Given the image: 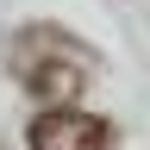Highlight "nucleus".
Wrapping results in <instances>:
<instances>
[{
	"mask_svg": "<svg viewBox=\"0 0 150 150\" xmlns=\"http://www.w3.org/2000/svg\"><path fill=\"white\" fill-rule=\"evenodd\" d=\"M31 150H106V119L94 112H38L31 119Z\"/></svg>",
	"mask_w": 150,
	"mask_h": 150,
	"instance_id": "nucleus-1",
	"label": "nucleus"
}]
</instances>
